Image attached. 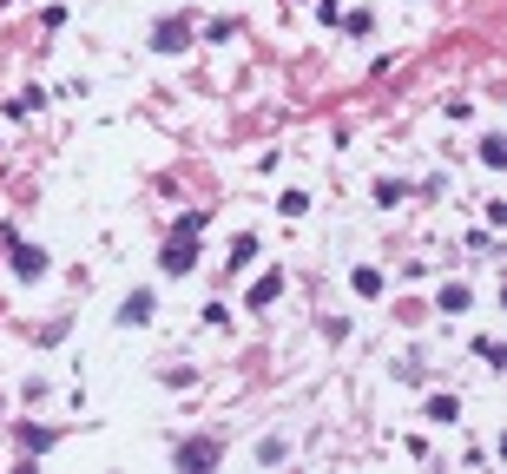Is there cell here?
Wrapping results in <instances>:
<instances>
[{"label": "cell", "mask_w": 507, "mask_h": 474, "mask_svg": "<svg viewBox=\"0 0 507 474\" xmlns=\"http://www.w3.org/2000/svg\"><path fill=\"white\" fill-rule=\"evenodd\" d=\"M205 225H211V211H184V217H172V231H165V250H159V270H165V277H192Z\"/></svg>", "instance_id": "6da1fadb"}, {"label": "cell", "mask_w": 507, "mask_h": 474, "mask_svg": "<svg viewBox=\"0 0 507 474\" xmlns=\"http://www.w3.org/2000/svg\"><path fill=\"white\" fill-rule=\"evenodd\" d=\"M172 462H178L184 474H205V468L225 462V442H211V435H192V442H178V448H172Z\"/></svg>", "instance_id": "7a4b0ae2"}, {"label": "cell", "mask_w": 507, "mask_h": 474, "mask_svg": "<svg viewBox=\"0 0 507 474\" xmlns=\"http://www.w3.org/2000/svg\"><path fill=\"white\" fill-rule=\"evenodd\" d=\"M0 244H7V257H13V277H20V283H40V277H46V264H53L40 244H20V237H0Z\"/></svg>", "instance_id": "3957f363"}, {"label": "cell", "mask_w": 507, "mask_h": 474, "mask_svg": "<svg viewBox=\"0 0 507 474\" xmlns=\"http://www.w3.org/2000/svg\"><path fill=\"white\" fill-rule=\"evenodd\" d=\"M184 46H192V13H165L151 27V53H184Z\"/></svg>", "instance_id": "277c9868"}, {"label": "cell", "mask_w": 507, "mask_h": 474, "mask_svg": "<svg viewBox=\"0 0 507 474\" xmlns=\"http://www.w3.org/2000/svg\"><path fill=\"white\" fill-rule=\"evenodd\" d=\"M151 310H159V297H151V290H126L119 323H126V330H139V323H151Z\"/></svg>", "instance_id": "5b68a950"}, {"label": "cell", "mask_w": 507, "mask_h": 474, "mask_svg": "<svg viewBox=\"0 0 507 474\" xmlns=\"http://www.w3.org/2000/svg\"><path fill=\"white\" fill-rule=\"evenodd\" d=\"M277 297H283V270H264V277L250 283V297H244V303H250V310H270Z\"/></svg>", "instance_id": "8992f818"}, {"label": "cell", "mask_w": 507, "mask_h": 474, "mask_svg": "<svg viewBox=\"0 0 507 474\" xmlns=\"http://www.w3.org/2000/svg\"><path fill=\"white\" fill-rule=\"evenodd\" d=\"M442 310L448 316H468V310H475V290H468V283H442Z\"/></svg>", "instance_id": "52a82bcc"}, {"label": "cell", "mask_w": 507, "mask_h": 474, "mask_svg": "<svg viewBox=\"0 0 507 474\" xmlns=\"http://www.w3.org/2000/svg\"><path fill=\"white\" fill-rule=\"evenodd\" d=\"M53 442H60L53 429H33V421H27V429H20V448H27V454H46V448H53Z\"/></svg>", "instance_id": "ba28073f"}, {"label": "cell", "mask_w": 507, "mask_h": 474, "mask_svg": "<svg viewBox=\"0 0 507 474\" xmlns=\"http://www.w3.org/2000/svg\"><path fill=\"white\" fill-rule=\"evenodd\" d=\"M481 165H487V172H501V165H507V145H501V132H487V139H481Z\"/></svg>", "instance_id": "9c48e42d"}, {"label": "cell", "mask_w": 507, "mask_h": 474, "mask_svg": "<svg viewBox=\"0 0 507 474\" xmlns=\"http://www.w3.org/2000/svg\"><path fill=\"white\" fill-rule=\"evenodd\" d=\"M349 283H356V297H382V290H388V283H382V270H369V264H363Z\"/></svg>", "instance_id": "30bf717a"}, {"label": "cell", "mask_w": 507, "mask_h": 474, "mask_svg": "<svg viewBox=\"0 0 507 474\" xmlns=\"http://www.w3.org/2000/svg\"><path fill=\"white\" fill-rule=\"evenodd\" d=\"M40 106H46V93H40V86H27V93H13V106H7V112H13V118H27V112H40Z\"/></svg>", "instance_id": "8fae6325"}, {"label": "cell", "mask_w": 507, "mask_h": 474, "mask_svg": "<svg viewBox=\"0 0 507 474\" xmlns=\"http://www.w3.org/2000/svg\"><path fill=\"white\" fill-rule=\"evenodd\" d=\"M429 421H462V402L454 396H429Z\"/></svg>", "instance_id": "7c38bea8"}, {"label": "cell", "mask_w": 507, "mask_h": 474, "mask_svg": "<svg viewBox=\"0 0 507 474\" xmlns=\"http://www.w3.org/2000/svg\"><path fill=\"white\" fill-rule=\"evenodd\" d=\"M250 257H258V237H250V231H244V237H238V244H231V270H244Z\"/></svg>", "instance_id": "4fadbf2b"}, {"label": "cell", "mask_w": 507, "mask_h": 474, "mask_svg": "<svg viewBox=\"0 0 507 474\" xmlns=\"http://www.w3.org/2000/svg\"><path fill=\"white\" fill-rule=\"evenodd\" d=\"M277 211H283V217H303V211H310V198H303V192H283Z\"/></svg>", "instance_id": "5bb4252c"}]
</instances>
